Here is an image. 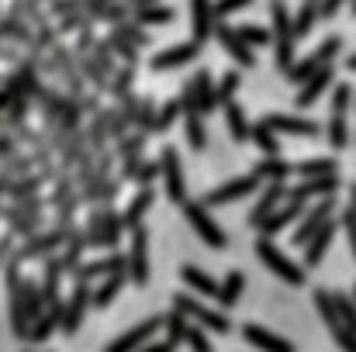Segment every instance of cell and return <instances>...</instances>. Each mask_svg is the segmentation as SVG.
Here are the masks:
<instances>
[{
    "label": "cell",
    "mask_w": 356,
    "mask_h": 352,
    "mask_svg": "<svg viewBox=\"0 0 356 352\" xmlns=\"http://www.w3.org/2000/svg\"><path fill=\"white\" fill-rule=\"evenodd\" d=\"M270 21H273V66L287 76L294 69V17L284 7V0H270Z\"/></svg>",
    "instance_id": "6da1fadb"
},
{
    "label": "cell",
    "mask_w": 356,
    "mask_h": 352,
    "mask_svg": "<svg viewBox=\"0 0 356 352\" xmlns=\"http://www.w3.org/2000/svg\"><path fill=\"white\" fill-rule=\"evenodd\" d=\"M52 52V59H56V66H59V76H63V90L66 94H73V97H87V80L80 76V69H76V56H73V45H66L63 38L49 49Z\"/></svg>",
    "instance_id": "7a4b0ae2"
},
{
    "label": "cell",
    "mask_w": 356,
    "mask_h": 352,
    "mask_svg": "<svg viewBox=\"0 0 356 352\" xmlns=\"http://www.w3.org/2000/svg\"><path fill=\"white\" fill-rule=\"evenodd\" d=\"M215 38H218V45H222V52L236 62L238 69H256V49H249L242 38L236 35V28L232 24H225V21H218L215 24Z\"/></svg>",
    "instance_id": "3957f363"
},
{
    "label": "cell",
    "mask_w": 356,
    "mask_h": 352,
    "mask_svg": "<svg viewBox=\"0 0 356 352\" xmlns=\"http://www.w3.org/2000/svg\"><path fill=\"white\" fill-rule=\"evenodd\" d=\"M201 52H204V45H197L194 38H187V42H180V45L159 49V52L149 59V69H152V73H166V69H177V66H187V62H194Z\"/></svg>",
    "instance_id": "277c9868"
},
{
    "label": "cell",
    "mask_w": 356,
    "mask_h": 352,
    "mask_svg": "<svg viewBox=\"0 0 356 352\" xmlns=\"http://www.w3.org/2000/svg\"><path fill=\"white\" fill-rule=\"evenodd\" d=\"M336 49H339V38H325L318 52H312L308 59L294 62V69L287 73V80H291V83H298V87H305V83H308L315 73H322V69H325V62L336 56Z\"/></svg>",
    "instance_id": "5b68a950"
},
{
    "label": "cell",
    "mask_w": 356,
    "mask_h": 352,
    "mask_svg": "<svg viewBox=\"0 0 356 352\" xmlns=\"http://www.w3.org/2000/svg\"><path fill=\"white\" fill-rule=\"evenodd\" d=\"M215 0H191V38L197 45H204L208 38H215Z\"/></svg>",
    "instance_id": "8992f818"
},
{
    "label": "cell",
    "mask_w": 356,
    "mask_h": 352,
    "mask_svg": "<svg viewBox=\"0 0 356 352\" xmlns=\"http://www.w3.org/2000/svg\"><path fill=\"white\" fill-rule=\"evenodd\" d=\"M159 173L166 176V194H170V201H184V169H180V156H177L173 145L163 149V156H159Z\"/></svg>",
    "instance_id": "52a82bcc"
},
{
    "label": "cell",
    "mask_w": 356,
    "mask_h": 352,
    "mask_svg": "<svg viewBox=\"0 0 356 352\" xmlns=\"http://www.w3.org/2000/svg\"><path fill=\"white\" fill-rule=\"evenodd\" d=\"M184 211H187V221H191V225L201 232V238H204L208 245H215V249H225V245H229L225 232H222V228H218V225L208 218V211H204L201 204H187Z\"/></svg>",
    "instance_id": "ba28073f"
},
{
    "label": "cell",
    "mask_w": 356,
    "mask_h": 352,
    "mask_svg": "<svg viewBox=\"0 0 356 352\" xmlns=\"http://www.w3.org/2000/svg\"><path fill=\"white\" fill-rule=\"evenodd\" d=\"M0 42H14L17 49H31L35 42V28L24 21V17H14V14H3L0 17Z\"/></svg>",
    "instance_id": "9c48e42d"
},
{
    "label": "cell",
    "mask_w": 356,
    "mask_h": 352,
    "mask_svg": "<svg viewBox=\"0 0 356 352\" xmlns=\"http://www.w3.org/2000/svg\"><path fill=\"white\" fill-rule=\"evenodd\" d=\"M194 90H197V111H201V115L218 111V87H215V73H211V69H197Z\"/></svg>",
    "instance_id": "30bf717a"
},
{
    "label": "cell",
    "mask_w": 356,
    "mask_h": 352,
    "mask_svg": "<svg viewBox=\"0 0 356 352\" xmlns=\"http://www.w3.org/2000/svg\"><path fill=\"white\" fill-rule=\"evenodd\" d=\"M256 183H259V176H256V173H249V176H238V180H232V183L218 187L215 194H208V204H225V201L245 197V194H252V190H256Z\"/></svg>",
    "instance_id": "8fae6325"
},
{
    "label": "cell",
    "mask_w": 356,
    "mask_h": 352,
    "mask_svg": "<svg viewBox=\"0 0 356 352\" xmlns=\"http://www.w3.org/2000/svg\"><path fill=\"white\" fill-rule=\"evenodd\" d=\"M222 111H225V131L232 135V142H249L252 124H249V117H245V111H242V104L232 101V104H225Z\"/></svg>",
    "instance_id": "7c38bea8"
},
{
    "label": "cell",
    "mask_w": 356,
    "mask_h": 352,
    "mask_svg": "<svg viewBox=\"0 0 356 352\" xmlns=\"http://www.w3.org/2000/svg\"><path fill=\"white\" fill-rule=\"evenodd\" d=\"M263 124L273 128V131H287V135H315V131H318L312 121H305V117H291V115H266L263 117Z\"/></svg>",
    "instance_id": "4fadbf2b"
},
{
    "label": "cell",
    "mask_w": 356,
    "mask_h": 352,
    "mask_svg": "<svg viewBox=\"0 0 356 352\" xmlns=\"http://www.w3.org/2000/svg\"><path fill=\"white\" fill-rule=\"evenodd\" d=\"M259 255H263V262H266L273 273H280V276L291 280V283H301V273H298V269H294V266H291V262H287L270 242H259Z\"/></svg>",
    "instance_id": "5bb4252c"
},
{
    "label": "cell",
    "mask_w": 356,
    "mask_h": 352,
    "mask_svg": "<svg viewBox=\"0 0 356 352\" xmlns=\"http://www.w3.org/2000/svg\"><path fill=\"white\" fill-rule=\"evenodd\" d=\"M131 21H135V24H170V21H173V7H166V3L131 7Z\"/></svg>",
    "instance_id": "9a60e30c"
},
{
    "label": "cell",
    "mask_w": 356,
    "mask_h": 352,
    "mask_svg": "<svg viewBox=\"0 0 356 352\" xmlns=\"http://www.w3.org/2000/svg\"><path fill=\"white\" fill-rule=\"evenodd\" d=\"M111 31L124 38L128 45H135V49H149L152 45V35L142 28V24H135V21H118V24H111Z\"/></svg>",
    "instance_id": "2e32d148"
},
{
    "label": "cell",
    "mask_w": 356,
    "mask_h": 352,
    "mask_svg": "<svg viewBox=\"0 0 356 352\" xmlns=\"http://www.w3.org/2000/svg\"><path fill=\"white\" fill-rule=\"evenodd\" d=\"M131 87H135V66H121L118 73L111 76V83H108V97L111 101H124L128 94H135Z\"/></svg>",
    "instance_id": "e0dca14e"
},
{
    "label": "cell",
    "mask_w": 356,
    "mask_h": 352,
    "mask_svg": "<svg viewBox=\"0 0 356 352\" xmlns=\"http://www.w3.org/2000/svg\"><path fill=\"white\" fill-rule=\"evenodd\" d=\"M252 142H256V149L263 152V156H280V138H277V131L273 128H266L263 121H256L252 124V135H249Z\"/></svg>",
    "instance_id": "ac0fdd59"
},
{
    "label": "cell",
    "mask_w": 356,
    "mask_h": 352,
    "mask_svg": "<svg viewBox=\"0 0 356 352\" xmlns=\"http://www.w3.org/2000/svg\"><path fill=\"white\" fill-rule=\"evenodd\" d=\"M104 42H108V49L115 52V59H118L121 66H135V69H138V59H142V49H135V45H128V42H124V38H118L115 31H111V35H108Z\"/></svg>",
    "instance_id": "d6986e66"
},
{
    "label": "cell",
    "mask_w": 356,
    "mask_h": 352,
    "mask_svg": "<svg viewBox=\"0 0 356 352\" xmlns=\"http://www.w3.org/2000/svg\"><path fill=\"white\" fill-rule=\"evenodd\" d=\"M329 76H332V69H329V66H325L322 73H315V76H312V80L301 87V94H298V108H308V104H312V101H315V97H318V94L329 87Z\"/></svg>",
    "instance_id": "ffe728a7"
},
{
    "label": "cell",
    "mask_w": 356,
    "mask_h": 352,
    "mask_svg": "<svg viewBox=\"0 0 356 352\" xmlns=\"http://www.w3.org/2000/svg\"><path fill=\"white\" fill-rule=\"evenodd\" d=\"M135 245H131V276L138 280V283H145V228H138L135 238H131Z\"/></svg>",
    "instance_id": "44dd1931"
},
{
    "label": "cell",
    "mask_w": 356,
    "mask_h": 352,
    "mask_svg": "<svg viewBox=\"0 0 356 352\" xmlns=\"http://www.w3.org/2000/svg\"><path fill=\"white\" fill-rule=\"evenodd\" d=\"M280 194H284V183H273V187H270V190L259 197L256 211L249 215V225H263V221H266V215L273 211V204H277V197H280Z\"/></svg>",
    "instance_id": "7402d4cb"
},
{
    "label": "cell",
    "mask_w": 356,
    "mask_h": 352,
    "mask_svg": "<svg viewBox=\"0 0 356 352\" xmlns=\"http://www.w3.org/2000/svg\"><path fill=\"white\" fill-rule=\"evenodd\" d=\"M238 87H242V73L238 69H225V76L218 80V108H225V104L236 101Z\"/></svg>",
    "instance_id": "603a6c76"
},
{
    "label": "cell",
    "mask_w": 356,
    "mask_h": 352,
    "mask_svg": "<svg viewBox=\"0 0 356 352\" xmlns=\"http://www.w3.org/2000/svg\"><path fill=\"white\" fill-rule=\"evenodd\" d=\"M94 24H97V21H94V17L87 14V7H83V10H76V14L59 17V24H56V28H59V35H73V31L80 35L83 28H94Z\"/></svg>",
    "instance_id": "cb8c5ba5"
},
{
    "label": "cell",
    "mask_w": 356,
    "mask_h": 352,
    "mask_svg": "<svg viewBox=\"0 0 356 352\" xmlns=\"http://www.w3.org/2000/svg\"><path fill=\"white\" fill-rule=\"evenodd\" d=\"M90 56L97 59V66H101V69H104L108 76H115V73H118V69H121V62H118V59H115V52L108 49V42H104V38H97V42L90 45Z\"/></svg>",
    "instance_id": "d4e9b609"
},
{
    "label": "cell",
    "mask_w": 356,
    "mask_h": 352,
    "mask_svg": "<svg viewBox=\"0 0 356 352\" xmlns=\"http://www.w3.org/2000/svg\"><path fill=\"white\" fill-rule=\"evenodd\" d=\"M104 124H108V135H111L115 142H121V138L128 135V128H131V124H128V117L121 115V108H118V104L104 108Z\"/></svg>",
    "instance_id": "484cf974"
},
{
    "label": "cell",
    "mask_w": 356,
    "mask_h": 352,
    "mask_svg": "<svg viewBox=\"0 0 356 352\" xmlns=\"http://www.w3.org/2000/svg\"><path fill=\"white\" fill-rule=\"evenodd\" d=\"M236 35L249 45V49H252V45H256V49H263V45H270V38H273V35H270L266 28H259V24H238Z\"/></svg>",
    "instance_id": "4316f807"
},
{
    "label": "cell",
    "mask_w": 356,
    "mask_h": 352,
    "mask_svg": "<svg viewBox=\"0 0 356 352\" xmlns=\"http://www.w3.org/2000/svg\"><path fill=\"white\" fill-rule=\"evenodd\" d=\"M315 17H318V7H315V0H305V7H301V10H298V17H294V38L308 35V31L315 28Z\"/></svg>",
    "instance_id": "83f0119b"
},
{
    "label": "cell",
    "mask_w": 356,
    "mask_h": 352,
    "mask_svg": "<svg viewBox=\"0 0 356 352\" xmlns=\"http://www.w3.org/2000/svg\"><path fill=\"white\" fill-rule=\"evenodd\" d=\"M180 115H184L180 97H177V101H166V104L159 108V115H156V135H163V131H166V128H170V124H173Z\"/></svg>",
    "instance_id": "f1b7e54d"
},
{
    "label": "cell",
    "mask_w": 356,
    "mask_h": 352,
    "mask_svg": "<svg viewBox=\"0 0 356 352\" xmlns=\"http://www.w3.org/2000/svg\"><path fill=\"white\" fill-rule=\"evenodd\" d=\"M145 131H131V135H124L118 142V152H121V159L124 156H142V149H145Z\"/></svg>",
    "instance_id": "f546056e"
},
{
    "label": "cell",
    "mask_w": 356,
    "mask_h": 352,
    "mask_svg": "<svg viewBox=\"0 0 356 352\" xmlns=\"http://www.w3.org/2000/svg\"><path fill=\"white\" fill-rule=\"evenodd\" d=\"M118 108H121V115L128 117V124L138 128V121H142V97L138 94H128L124 101H118Z\"/></svg>",
    "instance_id": "4dcf8cb0"
},
{
    "label": "cell",
    "mask_w": 356,
    "mask_h": 352,
    "mask_svg": "<svg viewBox=\"0 0 356 352\" xmlns=\"http://www.w3.org/2000/svg\"><path fill=\"white\" fill-rule=\"evenodd\" d=\"M156 101L152 97H142V121H138V131H145V135H156Z\"/></svg>",
    "instance_id": "1f68e13d"
},
{
    "label": "cell",
    "mask_w": 356,
    "mask_h": 352,
    "mask_svg": "<svg viewBox=\"0 0 356 352\" xmlns=\"http://www.w3.org/2000/svg\"><path fill=\"white\" fill-rule=\"evenodd\" d=\"M149 204H152V190L145 187V190H142V194H138V197L131 201V208H128V215H124V221H128V225H138V218H142V211H145Z\"/></svg>",
    "instance_id": "d6a6232c"
},
{
    "label": "cell",
    "mask_w": 356,
    "mask_h": 352,
    "mask_svg": "<svg viewBox=\"0 0 356 352\" xmlns=\"http://www.w3.org/2000/svg\"><path fill=\"white\" fill-rule=\"evenodd\" d=\"M83 7H87V0H52L49 3V17H66V14H76Z\"/></svg>",
    "instance_id": "836d02e7"
},
{
    "label": "cell",
    "mask_w": 356,
    "mask_h": 352,
    "mask_svg": "<svg viewBox=\"0 0 356 352\" xmlns=\"http://www.w3.org/2000/svg\"><path fill=\"white\" fill-rule=\"evenodd\" d=\"M184 280H187L191 287H197V290H204V294H215V283H211V276H204V273H197L194 266H184Z\"/></svg>",
    "instance_id": "e575fe53"
},
{
    "label": "cell",
    "mask_w": 356,
    "mask_h": 352,
    "mask_svg": "<svg viewBox=\"0 0 356 352\" xmlns=\"http://www.w3.org/2000/svg\"><path fill=\"white\" fill-rule=\"evenodd\" d=\"M252 0H215V17L222 21V17H229V14H236L242 7H249Z\"/></svg>",
    "instance_id": "d590c367"
},
{
    "label": "cell",
    "mask_w": 356,
    "mask_h": 352,
    "mask_svg": "<svg viewBox=\"0 0 356 352\" xmlns=\"http://www.w3.org/2000/svg\"><path fill=\"white\" fill-rule=\"evenodd\" d=\"M238 290H242V273H232V276L225 280V287H222V301H225V304H232Z\"/></svg>",
    "instance_id": "8d00e7d4"
},
{
    "label": "cell",
    "mask_w": 356,
    "mask_h": 352,
    "mask_svg": "<svg viewBox=\"0 0 356 352\" xmlns=\"http://www.w3.org/2000/svg\"><path fill=\"white\" fill-rule=\"evenodd\" d=\"M80 108H83V115H101V111H104V108H101V94L80 97Z\"/></svg>",
    "instance_id": "74e56055"
},
{
    "label": "cell",
    "mask_w": 356,
    "mask_h": 352,
    "mask_svg": "<svg viewBox=\"0 0 356 352\" xmlns=\"http://www.w3.org/2000/svg\"><path fill=\"white\" fill-rule=\"evenodd\" d=\"M17 156V138L14 135H0V159H10Z\"/></svg>",
    "instance_id": "f35d334b"
},
{
    "label": "cell",
    "mask_w": 356,
    "mask_h": 352,
    "mask_svg": "<svg viewBox=\"0 0 356 352\" xmlns=\"http://www.w3.org/2000/svg\"><path fill=\"white\" fill-rule=\"evenodd\" d=\"M156 176H159V166H156V162H142V169H138V180H142V183H152Z\"/></svg>",
    "instance_id": "ab89813d"
},
{
    "label": "cell",
    "mask_w": 356,
    "mask_h": 352,
    "mask_svg": "<svg viewBox=\"0 0 356 352\" xmlns=\"http://www.w3.org/2000/svg\"><path fill=\"white\" fill-rule=\"evenodd\" d=\"M346 97H350V90L339 87V90H336V101H332V111H343V108H346Z\"/></svg>",
    "instance_id": "60d3db41"
},
{
    "label": "cell",
    "mask_w": 356,
    "mask_h": 352,
    "mask_svg": "<svg viewBox=\"0 0 356 352\" xmlns=\"http://www.w3.org/2000/svg\"><path fill=\"white\" fill-rule=\"evenodd\" d=\"M7 108H10V94L0 87V115H7Z\"/></svg>",
    "instance_id": "b9f144b4"
},
{
    "label": "cell",
    "mask_w": 356,
    "mask_h": 352,
    "mask_svg": "<svg viewBox=\"0 0 356 352\" xmlns=\"http://www.w3.org/2000/svg\"><path fill=\"white\" fill-rule=\"evenodd\" d=\"M38 3H52V0H38Z\"/></svg>",
    "instance_id": "7bdbcfd3"
}]
</instances>
